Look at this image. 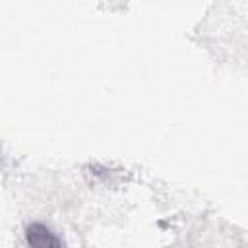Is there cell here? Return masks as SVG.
<instances>
[{
    "instance_id": "1",
    "label": "cell",
    "mask_w": 248,
    "mask_h": 248,
    "mask_svg": "<svg viewBox=\"0 0 248 248\" xmlns=\"http://www.w3.org/2000/svg\"><path fill=\"white\" fill-rule=\"evenodd\" d=\"M27 242L33 244V246H60L62 240L45 225L41 223H33L31 227H27Z\"/></svg>"
}]
</instances>
